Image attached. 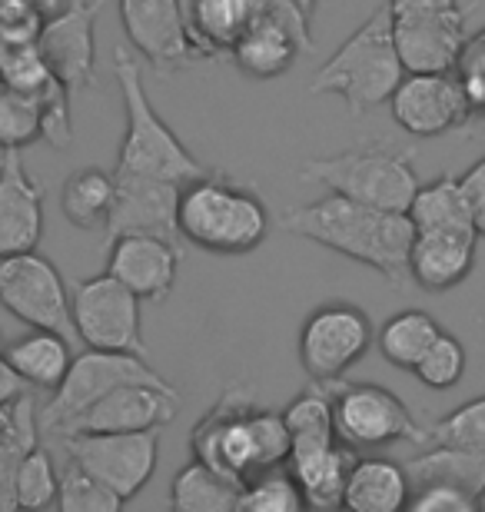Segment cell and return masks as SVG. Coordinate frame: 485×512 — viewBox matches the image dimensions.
<instances>
[{
    "instance_id": "e575fe53",
    "label": "cell",
    "mask_w": 485,
    "mask_h": 512,
    "mask_svg": "<svg viewBox=\"0 0 485 512\" xmlns=\"http://www.w3.org/2000/svg\"><path fill=\"white\" fill-rule=\"evenodd\" d=\"M57 486H60V473H57L54 459H50L47 449L34 446L17 466V479H14L17 509L54 506L57 503Z\"/></svg>"
},
{
    "instance_id": "5bb4252c",
    "label": "cell",
    "mask_w": 485,
    "mask_h": 512,
    "mask_svg": "<svg viewBox=\"0 0 485 512\" xmlns=\"http://www.w3.org/2000/svg\"><path fill=\"white\" fill-rule=\"evenodd\" d=\"M100 0H67L54 17H47L37 30V50L60 84L67 90H84L94 84L97 44L94 24Z\"/></svg>"
},
{
    "instance_id": "9c48e42d",
    "label": "cell",
    "mask_w": 485,
    "mask_h": 512,
    "mask_svg": "<svg viewBox=\"0 0 485 512\" xmlns=\"http://www.w3.org/2000/svg\"><path fill=\"white\" fill-rule=\"evenodd\" d=\"M256 399L253 389L233 386L216 399V406L193 426L190 449L193 459H203L223 476L246 483L250 476L263 473L260 443H256Z\"/></svg>"
},
{
    "instance_id": "3957f363",
    "label": "cell",
    "mask_w": 485,
    "mask_h": 512,
    "mask_svg": "<svg viewBox=\"0 0 485 512\" xmlns=\"http://www.w3.org/2000/svg\"><path fill=\"white\" fill-rule=\"evenodd\" d=\"M402 77H406V67L392 40L389 7L383 4L333 50V57L309 80V90L316 97H339L349 114L363 117L386 104Z\"/></svg>"
},
{
    "instance_id": "4fadbf2b",
    "label": "cell",
    "mask_w": 485,
    "mask_h": 512,
    "mask_svg": "<svg viewBox=\"0 0 485 512\" xmlns=\"http://www.w3.org/2000/svg\"><path fill=\"white\" fill-rule=\"evenodd\" d=\"M67 456L80 469L113 489L123 503L133 499L150 483L160 459L157 429H137V433H70L64 436Z\"/></svg>"
},
{
    "instance_id": "52a82bcc",
    "label": "cell",
    "mask_w": 485,
    "mask_h": 512,
    "mask_svg": "<svg viewBox=\"0 0 485 512\" xmlns=\"http://www.w3.org/2000/svg\"><path fill=\"white\" fill-rule=\"evenodd\" d=\"M70 320H74L77 340L90 346V350L137 356L147 353L140 296L127 290L107 270L74 286V293H70Z\"/></svg>"
},
{
    "instance_id": "f35d334b",
    "label": "cell",
    "mask_w": 485,
    "mask_h": 512,
    "mask_svg": "<svg viewBox=\"0 0 485 512\" xmlns=\"http://www.w3.org/2000/svg\"><path fill=\"white\" fill-rule=\"evenodd\" d=\"M452 74H456L459 87H462V97H466L469 120L485 124V27L479 30V34L466 37Z\"/></svg>"
},
{
    "instance_id": "277c9868",
    "label": "cell",
    "mask_w": 485,
    "mask_h": 512,
    "mask_svg": "<svg viewBox=\"0 0 485 512\" xmlns=\"http://www.w3.org/2000/svg\"><path fill=\"white\" fill-rule=\"evenodd\" d=\"M113 74L123 97V114H127V130L117 153V177H147V180H167V183H190L203 177L206 163H200L183 147V140L160 120L153 110V100L143 87L140 60L127 47L113 57Z\"/></svg>"
},
{
    "instance_id": "e0dca14e",
    "label": "cell",
    "mask_w": 485,
    "mask_h": 512,
    "mask_svg": "<svg viewBox=\"0 0 485 512\" xmlns=\"http://www.w3.org/2000/svg\"><path fill=\"white\" fill-rule=\"evenodd\" d=\"M180 393L173 386L153 383H123L100 396L94 406L74 416L60 429V436L70 433H137V429H160L177 416Z\"/></svg>"
},
{
    "instance_id": "7bdbcfd3",
    "label": "cell",
    "mask_w": 485,
    "mask_h": 512,
    "mask_svg": "<svg viewBox=\"0 0 485 512\" xmlns=\"http://www.w3.org/2000/svg\"><path fill=\"white\" fill-rule=\"evenodd\" d=\"M67 0H27V7L34 10V14L40 17V20H47V17H54L60 7H64Z\"/></svg>"
},
{
    "instance_id": "4dcf8cb0",
    "label": "cell",
    "mask_w": 485,
    "mask_h": 512,
    "mask_svg": "<svg viewBox=\"0 0 485 512\" xmlns=\"http://www.w3.org/2000/svg\"><path fill=\"white\" fill-rule=\"evenodd\" d=\"M439 333H442V326L436 323V316H429L426 310H402L396 316H389L376 340H379V353H383L392 366L412 370Z\"/></svg>"
},
{
    "instance_id": "30bf717a",
    "label": "cell",
    "mask_w": 485,
    "mask_h": 512,
    "mask_svg": "<svg viewBox=\"0 0 485 512\" xmlns=\"http://www.w3.org/2000/svg\"><path fill=\"white\" fill-rule=\"evenodd\" d=\"M123 383H153V386H170L153 366L137 353H110V350H90L70 360L67 376L50 389V403L40 413V429L47 433H60L70 419L84 413L87 406H94L100 396H107L110 389Z\"/></svg>"
},
{
    "instance_id": "8992f818",
    "label": "cell",
    "mask_w": 485,
    "mask_h": 512,
    "mask_svg": "<svg viewBox=\"0 0 485 512\" xmlns=\"http://www.w3.org/2000/svg\"><path fill=\"white\" fill-rule=\"evenodd\" d=\"M333 403L336 436L346 446H389V443H422L426 433L409 413V406L386 386L376 383H346L339 380L323 383Z\"/></svg>"
},
{
    "instance_id": "7c38bea8",
    "label": "cell",
    "mask_w": 485,
    "mask_h": 512,
    "mask_svg": "<svg viewBox=\"0 0 485 512\" xmlns=\"http://www.w3.org/2000/svg\"><path fill=\"white\" fill-rule=\"evenodd\" d=\"M373 346V323L353 303L333 300L316 306L299 330V363L313 383L346 376Z\"/></svg>"
},
{
    "instance_id": "836d02e7",
    "label": "cell",
    "mask_w": 485,
    "mask_h": 512,
    "mask_svg": "<svg viewBox=\"0 0 485 512\" xmlns=\"http://www.w3.org/2000/svg\"><path fill=\"white\" fill-rule=\"evenodd\" d=\"M303 493H299L290 469L270 466L263 473L250 476L240 486V509L250 512H296L303 509Z\"/></svg>"
},
{
    "instance_id": "cb8c5ba5",
    "label": "cell",
    "mask_w": 485,
    "mask_h": 512,
    "mask_svg": "<svg viewBox=\"0 0 485 512\" xmlns=\"http://www.w3.org/2000/svg\"><path fill=\"white\" fill-rule=\"evenodd\" d=\"M180 14L196 54L216 60L230 54L233 40L243 34L253 0H180Z\"/></svg>"
},
{
    "instance_id": "8fae6325",
    "label": "cell",
    "mask_w": 485,
    "mask_h": 512,
    "mask_svg": "<svg viewBox=\"0 0 485 512\" xmlns=\"http://www.w3.org/2000/svg\"><path fill=\"white\" fill-rule=\"evenodd\" d=\"M0 306L34 330H54L70 343L77 340L64 276L37 250L0 256Z\"/></svg>"
},
{
    "instance_id": "2e32d148",
    "label": "cell",
    "mask_w": 485,
    "mask_h": 512,
    "mask_svg": "<svg viewBox=\"0 0 485 512\" xmlns=\"http://www.w3.org/2000/svg\"><path fill=\"white\" fill-rule=\"evenodd\" d=\"M120 20L133 50L157 74H177L203 60L183 27L180 0H120Z\"/></svg>"
},
{
    "instance_id": "d6986e66",
    "label": "cell",
    "mask_w": 485,
    "mask_h": 512,
    "mask_svg": "<svg viewBox=\"0 0 485 512\" xmlns=\"http://www.w3.org/2000/svg\"><path fill=\"white\" fill-rule=\"evenodd\" d=\"M177 203L180 183L147 180V177H117L113 173V207L107 217V240L120 233H157V237L177 240Z\"/></svg>"
},
{
    "instance_id": "f1b7e54d",
    "label": "cell",
    "mask_w": 485,
    "mask_h": 512,
    "mask_svg": "<svg viewBox=\"0 0 485 512\" xmlns=\"http://www.w3.org/2000/svg\"><path fill=\"white\" fill-rule=\"evenodd\" d=\"M113 207V173L84 167L70 173L60 190V210L80 230H103Z\"/></svg>"
},
{
    "instance_id": "ee69618b",
    "label": "cell",
    "mask_w": 485,
    "mask_h": 512,
    "mask_svg": "<svg viewBox=\"0 0 485 512\" xmlns=\"http://www.w3.org/2000/svg\"><path fill=\"white\" fill-rule=\"evenodd\" d=\"M293 4H296L299 10H306L309 17H313V10H316V4H319V0H293Z\"/></svg>"
},
{
    "instance_id": "b9f144b4",
    "label": "cell",
    "mask_w": 485,
    "mask_h": 512,
    "mask_svg": "<svg viewBox=\"0 0 485 512\" xmlns=\"http://www.w3.org/2000/svg\"><path fill=\"white\" fill-rule=\"evenodd\" d=\"M389 14L402 17V14H426V10H449L459 7V0H386Z\"/></svg>"
},
{
    "instance_id": "8d00e7d4",
    "label": "cell",
    "mask_w": 485,
    "mask_h": 512,
    "mask_svg": "<svg viewBox=\"0 0 485 512\" xmlns=\"http://www.w3.org/2000/svg\"><path fill=\"white\" fill-rule=\"evenodd\" d=\"M422 443L479 449V453H485V396L469 399L459 409H452L449 416L436 419V426L429 429Z\"/></svg>"
},
{
    "instance_id": "f6af8a7d",
    "label": "cell",
    "mask_w": 485,
    "mask_h": 512,
    "mask_svg": "<svg viewBox=\"0 0 485 512\" xmlns=\"http://www.w3.org/2000/svg\"><path fill=\"white\" fill-rule=\"evenodd\" d=\"M479 509H485V489H482V493H479Z\"/></svg>"
},
{
    "instance_id": "5b68a950",
    "label": "cell",
    "mask_w": 485,
    "mask_h": 512,
    "mask_svg": "<svg viewBox=\"0 0 485 512\" xmlns=\"http://www.w3.org/2000/svg\"><path fill=\"white\" fill-rule=\"evenodd\" d=\"M299 177L329 193H343L349 200L369 203L379 210L406 213L419 190V173L412 167L406 150L363 143V147L333 153V157H313L303 163Z\"/></svg>"
},
{
    "instance_id": "d590c367",
    "label": "cell",
    "mask_w": 485,
    "mask_h": 512,
    "mask_svg": "<svg viewBox=\"0 0 485 512\" xmlns=\"http://www.w3.org/2000/svg\"><path fill=\"white\" fill-rule=\"evenodd\" d=\"M57 506L64 512H117L123 506V499L70 459L64 473H60Z\"/></svg>"
},
{
    "instance_id": "ba28073f",
    "label": "cell",
    "mask_w": 485,
    "mask_h": 512,
    "mask_svg": "<svg viewBox=\"0 0 485 512\" xmlns=\"http://www.w3.org/2000/svg\"><path fill=\"white\" fill-rule=\"evenodd\" d=\"M313 50L309 14L293 0H253V14L243 34L233 40V64L253 80L283 77L299 54Z\"/></svg>"
},
{
    "instance_id": "ffe728a7",
    "label": "cell",
    "mask_w": 485,
    "mask_h": 512,
    "mask_svg": "<svg viewBox=\"0 0 485 512\" xmlns=\"http://www.w3.org/2000/svg\"><path fill=\"white\" fill-rule=\"evenodd\" d=\"M107 273L140 296V300H163L180 273L177 240L157 233H120L110 240Z\"/></svg>"
},
{
    "instance_id": "603a6c76",
    "label": "cell",
    "mask_w": 485,
    "mask_h": 512,
    "mask_svg": "<svg viewBox=\"0 0 485 512\" xmlns=\"http://www.w3.org/2000/svg\"><path fill=\"white\" fill-rule=\"evenodd\" d=\"M476 240L466 233H416L409 247V280L429 293H446L472 273Z\"/></svg>"
},
{
    "instance_id": "1f68e13d",
    "label": "cell",
    "mask_w": 485,
    "mask_h": 512,
    "mask_svg": "<svg viewBox=\"0 0 485 512\" xmlns=\"http://www.w3.org/2000/svg\"><path fill=\"white\" fill-rule=\"evenodd\" d=\"M286 429H290V449L309 446V443H333L336 423H333V403L323 383H313L306 393H299L290 406H286Z\"/></svg>"
},
{
    "instance_id": "d6a6232c",
    "label": "cell",
    "mask_w": 485,
    "mask_h": 512,
    "mask_svg": "<svg viewBox=\"0 0 485 512\" xmlns=\"http://www.w3.org/2000/svg\"><path fill=\"white\" fill-rule=\"evenodd\" d=\"M44 137V114L37 94L0 80V150H24Z\"/></svg>"
},
{
    "instance_id": "484cf974",
    "label": "cell",
    "mask_w": 485,
    "mask_h": 512,
    "mask_svg": "<svg viewBox=\"0 0 485 512\" xmlns=\"http://www.w3.org/2000/svg\"><path fill=\"white\" fill-rule=\"evenodd\" d=\"M406 213L416 233H466V237H479L462 180L452 177V173L419 183Z\"/></svg>"
},
{
    "instance_id": "ab89813d",
    "label": "cell",
    "mask_w": 485,
    "mask_h": 512,
    "mask_svg": "<svg viewBox=\"0 0 485 512\" xmlns=\"http://www.w3.org/2000/svg\"><path fill=\"white\" fill-rule=\"evenodd\" d=\"M406 506H412L416 512H472L479 509V499L456 483L429 479V483H412Z\"/></svg>"
},
{
    "instance_id": "d4e9b609",
    "label": "cell",
    "mask_w": 485,
    "mask_h": 512,
    "mask_svg": "<svg viewBox=\"0 0 485 512\" xmlns=\"http://www.w3.org/2000/svg\"><path fill=\"white\" fill-rule=\"evenodd\" d=\"M409 493L412 483L406 466L383 456H356V463L346 476L343 506L356 512H396L409 503Z\"/></svg>"
},
{
    "instance_id": "83f0119b",
    "label": "cell",
    "mask_w": 485,
    "mask_h": 512,
    "mask_svg": "<svg viewBox=\"0 0 485 512\" xmlns=\"http://www.w3.org/2000/svg\"><path fill=\"white\" fill-rule=\"evenodd\" d=\"M170 506L177 512H236L240 483L203 459H190L170 486Z\"/></svg>"
},
{
    "instance_id": "f546056e",
    "label": "cell",
    "mask_w": 485,
    "mask_h": 512,
    "mask_svg": "<svg viewBox=\"0 0 485 512\" xmlns=\"http://www.w3.org/2000/svg\"><path fill=\"white\" fill-rule=\"evenodd\" d=\"M409 483H429V479H442V483H456L469 489L479 499L485 489V453L479 449H459V446H439L432 443L429 453L416 456L406 466Z\"/></svg>"
},
{
    "instance_id": "74e56055",
    "label": "cell",
    "mask_w": 485,
    "mask_h": 512,
    "mask_svg": "<svg viewBox=\"0 0 485 512\" xmlns=\"http://www.w3.org/2000/svg\"><path fill=\"white\" fill-rule=\"evenodd\" d=\"M412 373L429 389H452L462 380V373H466V346L452 333L442 330L436 340L429 343V350L419 356V363L412 366Z\"/></svg>"
},
{
    "instance_id": "60d3db41",
    "label": "cell",
    "mask_w": 485,
    "mask_h": 512,
    "mask_svg": "<svg viewBox=\"0 0 485 512\" xmlns=\"http://www.w3.org/2000/svg\"><path fill=\"white\" fill-rule=\"evenodd\" d=\"M462 180V190L469 197V207H472V220H476V230L479 237H485V157L479 163H472L466 177Z\"/></svg>"
},
{
    "instance_id": "ac0fdd59",
    "label": "cell",
    "mask_w": 485,
    "mask_h": 512,
    "mask_svg": "<svg viewBox=\"0 0 485 512\" xmlns=\"http://www.w3.org/2000/svg\"><path fill=\"white\" fill-rule=\"evenodd\" d=\"M466 37L462 7L392 17V40H396L406 74H449Z\"/></svg>"
},
{
    "instance_id": "44dd1931",
    "label": "cell",
    "mask_w": 485,
    "mask_h": 512,
    "mask_svg": "<svg viewBox=\"0 0 485 512\" xmlns=\"http://www.w3.org/2000/svg\"><path fill=\"white\" fill-rule=\"evenodd\" d=\"M44 237V187L24 167V150H0V256L37 250Z\"/></svg>"
},
{
    "instance_id": "6da1fadb",
    "label": "cell",
    "mask_w": 485,
    "mask_h": 512,
    "mask_svg": "<svg viewBox=\"0 0 485 512\" xmlns=\"http://www.w3.org/2000/svg\"><path fill=\"white\" fill-rule=\"evenodd\" d=\"M276 227L369 266L392 286L409 283V247L416 237L409 213L379 210L343 193H329L323 200L280 213Z\"/></svg>"
},
{
    "instance_id": "4316f807",
    "label": "cell",
    "mask_w": 485,
    "mask_h": 512,
    "mask_svg": "<svg viewBox=\"0 0 485 512\" xmlns=\"http://www.w3.org/2000/svg\"><path fill=\"white\" fill-rule=\"evenodd\" d=\"M0 360H4L24 383L37 389H54L67 376L74 350H70L67 336H60L54 330H34V326H30L27 336H20V340L7 343L4 350H0Z\"/></svg>"
},
{
    "instance_id": "9a60e30c",
    "label": "cell",
    "mask_w": 485,
    "mask_h": 512,
    "mask_svg": "<svg viewBox=\"0 0 485 512\" xmlns=\"http://www.w3.org/2000/svg\"><path fill=\"white\" fill-rule=\"evenodd\" d=\"M386 104L392 120L409 137H442L469 124L466 97L452 70L449 74H406Z\"/></svg>"
},
{
    "instance_id": "7a4b0ae2",
    "label": "cell",
    "mask_w": 485,
    "mask_h": 512,
    "mask_svg": "<svg viewBox=\"0 0 485 512\" xmlns=\"http://www.w3.org/2000/svg\"><path fill=\"white\" fill-rule=\"evenodd\" d=\"M273 217L263 197L253 187H243L230 177L206 170L180 187L177 230L180 240L206 253H253L270 237Z\"/></svg>"
},
{
    "instance_id": "7402d4cb",
    "label": "cell",
    "mask_w": 485,
    "mask_h": 512,
    "mask_svg": "<svg viewBox=\"0 0 485 512\" xmlns=\"http://www.w3.org/2000/svg\"><path fill=\"white\" fill-rule=\"evenodd\" d=\"M356 463L353 446H346L343 439L333 443H309L293 446L286 456V469L296 479L303 503L313 509H336L343 506V489L346 476Z\"/></svg>"
}]
</instances>
